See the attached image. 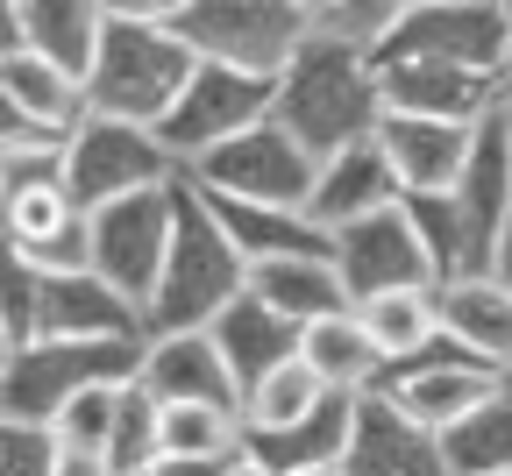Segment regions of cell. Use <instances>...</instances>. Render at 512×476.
Masks as SVG:
<instances>
[{
	"instance_id": "cell-33",
	"label": "cell",
	"mask_w": 512,
	"mask_h": 476,
	"mask_svg": "<svg viewBox=\"0 0 512 476\" xmlns=\"http://www.w3.org/2000/svg\"><path fill=\"white\" fill-rule=\"evenodd\" d=\"M392 22H399V0H328V8H306L313 36H328L342 50H363V57H377V43L392 36Z\"/></svg>"
},
{
	"instance_id": "cell-24",
	"label": "cell",
	"mask_w": 512,
	"mask_h": 476,
	"mask_svg": "<svg viewBox=\"0 0 512 476\" xmlns=\"http://www.w3.org/2000/svg\"><path fill=\"white\" fill-rule=\"evenodd\" d=\"M207 342L221 349V363H228V377H235V398L249 391V384H264L278 363H292L299 356V327H285L271 306H256L249 292L207 327Z\"/></svg>"
},
{
	"instance_id": "cell-34",
	"label": "cell",
	"mask_w": 512,
	"mask_h": 476,
	"mask_svg": "<svg viewBox=\"0 0 512 476\" xmlns=\"http://www.w3.org/2000/svg\"><path fill=\"white\" fill-rule=\"evenodd\" d=\"M114 413H121V384H100V391H79L64 413L50 420L57 448H72V455H107L114 441Z\"/></svg>"
},
{
	"instance_id": "cell-30",
	"label": "cell",
	"mask_w": 512,
	"mask_h": 476,
	"mask_svg": "<svg viewBox=\"0 0 512 476\" xmlns=\"http://www.w3.org/2000/svg\"><path fill=\"white\" fill-rule=\"evenodd\" d=\"M320 398H328V391H320V377L292 356V363H278L264 384H249V391H242V434H278V427H299Z\"/></svg>"
},
{
	"instance_id": "cell-11",
	"label": "cell",
	"mask_w": 512,
	"mask_h": 476,
	"mask_svg": "<svg viewBox=\"0 0 512 476\" xmlns=\"http://www.w3.org/2000/svg\"><path fill=\"white\" fill-rule=\"evenodd\" d=\"M498 384H505V377L484 370L470 349H456L448 334H434L420 356H406V363H392V370L377 377V391L392 398L413 427H427V434H448L463 413H477V405H484Z\"/></svg>"
},
{
	"instance_id": "cell-26",
	"label": "cell",
	"mask_w": 512,
	"mask_h": 476,
	"mask_svg": "<svg viewBox=\"0 0 512 476\" xmlns=\"http://www.w3.org/2000/svg\"><path fill=\"white\" fill-rule=\"evenodd\" d=\"M299 363L320 377V391H342V398L377 391V377H384V363H377V349H370V334L356 327V313L313 320V327L299 334Z\"/></svg>"
},
{
	"instance_id": "cell-7",
	"label": "cell",
	"mask_w": 512,
	"mask_h": 476,
	"mask_svg": "<svg viewBox=\"0 0 512 476\" xmlns=\"http://www.w3.org/2000/svg\"><path fill=\"white\" fill-rule=\"evenodd\" d=\"M57 178H64V192H72L79 214H100V207H114V199L178 185V164L164 157V143L150 128L86 114L72 135H64V150H57Z\"/></svg>"
},
{
	"instance_id": "cell-41",
	"label": "cell",
	"mask_w": 512,
	"mask_h": 476,
	"mask_svg": "<svg viewBox=\"0 0 512 476\" xmlns=\"http://www.w3.org/2000/svg\"><path fill=\"white\" fill-rule=\"evenodd\" d=\"M484 278H498L505 292H512V214H505V228H498V249H491V270Z\"/></svg>"
},
{
	"instance_id": "cell-6",
	"label": "cell",
	"mask_w": 512,
	"mask_h": 476,
	"mask_svg": "<svg viewBox=\"0 0 512 476\" xmlns=\"http://www.w3.org/2000/svg\"><path fill=\"white\" fill-rule=\"evenodd\" d=\"M370 64H456V72L505 79L512 72V8L484 0H399L392 36Z\"/></svg>"
},
{
	"instance_id": "cell-42",
	"label": "cell",
	"mask_w": 512,
	"mask_h": 476,
	"mask_svg": "<svg viewBox=\"0 0 512 476\" xmlns=\"http://www.w3.org/2000/svg\"><path fill=\"white\" fill-rule=\"evenodd\" d=\"M491 121H498V135H505V157H512V72H505V86H498V107H491Z\"/></svg>"
},
{
	"instance_id": "cell-37",
	"label": "cell",
	"mask_w": 512,
	"mask_h": 476,
	"mask_svg": "<svg viewBox=\"0 0 512 476\" xmlns=\"http://www.w3.org/2000/svg\"><path fill=\"white\" fill-rule=\"evenodd\" d=\"M43 150H64L50 128H36L15 100H8V86H0V171L8 164H22V157H43Z\"/></svg>"
},
{
	"instance_id": "cell-3",
	"label": "cell",
	"mask_w": 512,
	"mask_h": 476,
	"mask_svg": "<svg viewBox=\"0 0 512 476\" xmlns=\"http://www.w3.org/2000/svg\"><path fill=\"white\" fill-rule=\"evenodd\" d=\"M192 57L171 36V0H150V8H107V36L86 79V114L128 121V128H157L171 114V100L192 79Z\"/></svg>"
},
{
	"instance_id": "cell-8",
	"label": "cell",
	"mask_w": 512,
	"mask_h": 476,
	"mask_svg": "<svg viewBox=\"0 0 512 476\" xmlns=\"http://www.w3.org/2000/svg\"><path fill=\"white\" fill-rule=\"evenodd\" d=\"M271 100H278V79H249V72H228V64H192L185 93L171 100V114L150 135L164 143V157L185 178L200 157H214L221 143H235L242 128L271 121Z\"/></svg>"
},
{
	"instance_id": "cell-36",
	"label": "cell",
	"mask_w": 512,
	"mask_h": 476,
	"mask_svg": "<svg viewBox=\"0 0 512 476\" xmlns=\"http://www.w3.org/2000/svg\"><path fill=\"white\" fill-rule=\"evenodd\" d=\"M0 476H57V434L0 420Z\"/></svg>"
},
{
	"instance_id": "cell-27",
	"label": "cell",
	"mask_w": 512,
	"mask_h": 476,
	"mask_svg": "<svg viewBox=\"0 0 512 476\" xmlns=\"http://www.w3.org/2000/svg\"><path fill=\"white\" fill-rule=\"evenodd\" d=\"M349 313H356V327L370 334V349H377V363H384V370L406 363V356H420L434 334H441V320H434V285L377 292V299H356Z\"/></svg>"
},
{
	"instance_id": "cell-23",
	"label": "cell",
	"mask_w": 512,
	"mask_h": 476,
	"mask_svg": "<svg viewBox=\"0 0 512 476\" xmlns=\"http://www.w3.org/2000/svg\"><path fill=\"white\" fill-rule=\"evenodd\" d=\"M349 420H356V398L328 391L299 427H278V434H242V455L264 462L271 476H299V469H328L349 455Z\"/></svg>"
},
{
	"instance_id": "cell-22",
	"label": "cell",
	"mask_w": 512,
	"mask_h": 476,
	"mask_svg": "<svg viewBox=\"0 0 512 476\" xmlns=\"http://www.w3.org/2000/svg\"><path fill=\"white\" fill-rule=\"evenodd\" d=\"M207 199V192H200ZM207 214L221 221V235L235 242V256L256 263H292V256H335V235H320L306 214L292 207H242V199H207Z\"/></svg>"
},
{
	"instance_id": "cell-17",
	"label": "cell",
	"mask_w": 512,
	"mask_h": 476,
	"mask_svg": "<svg viewBox=\"0 0 512 476\" xmlns=\"http://www.w3.org/2000/svg\"><path fill=\"white\" fill-rule=\"evenodd\" d=\"M399 178H392V164L377 157V143H356V150H335L328 164L313 171V192H306V221L320 228V235H342V228H356V221H370V214H384V207H399Z\"/></svg>"
},
{
	"instance_id": "cell-9",
	"label": "cell",
	"mask_w": 512,
	"mask_h": 476,
	"mask_svg": "<svg viewBox=\"0 0 512 476\" xmlns=\"http://www.w3.org/2000/svg\"><path fill=\"white\" fill-rule=\"evenodd\" d=\"M313 171L320 164L292 143L278 121H256V128L235 135V143H221L214 157L192 164L185 185L207 192V199H242V207H292V214H306Z\"/></svg>"
},
{
	"instance_id": "cell-10",
	"label": "cell",
	"mask_w": 512,
	"mask_h": 476,
	"mask_svg": "<svg viewBox=\"0 0 512 476\" xmlns=\"http://www.w3.org/2000/svg\"><path fill=\"white\" fill-rule=\"evenodd\" d=\"M164 242H171V185L164 192H136V199H114V207L86 214V263H93V278L114 299H128L136 313L157 292Z\"/></svg>"
},
{
	"instance_id": "cell-14",
	"label": "cell",
	"mask_w": 512,
	"mask_h": 476,
	"mask_svg": "<svg viewBox=\"0 0 512 476\" xmlns=\"http://www.w3.org/2000/svg\"><path fill=\"white\" fill-rule=\"evenodd\" d=\"M505 79L484 72H456V64H377V100L384 114L406 121H448V128H477L498 107Z\"/></svg>"
},
{
	"instance_id": "cell-5",
	"label": "cell",
	"mask_w": 512,
	"mask_h": 476,
	"mask_svg": "<svg viewBox=\"0 0 512 476\" xmlns=\"http://www.w3.org/2000/svg\"><path fill=\"white\" fill-rule=\"evenodd\" d=\"M136 370H143V342H29V349H8V370H0V420L50 427L79 391L128 384Z\"/></svg>"
},
{
	"instance_id": "cell-35",
	"label": "cell",
	"mask_w": 512,
	"mask_h": 476,
	"mask_svg": "<svg viewBox=\"0 0 512 476\" xmlns=\"http://www.w3.org/2000/svg\"><path fill=\"white\" fill-rule=\"evenodd\" d=\"M36 306H43V278L22 263V249L0 242V334H8V349L36 342Z\"/></svg>"
},
{
	"instance_id": "cell-46",
	"label": "cell",
	"mask_w": 512,
	"mask_h": 476,
	"mask_svg": "<svg viewBox=\"0 0 512 476\" xmlns=\"http://www.w3.org/2000/svg\"><path fill=\"white\" fill-rule=\"evenodd\" d=\"M505 476H512V469H505Z\"/></svg>"
},
{
	"instance_id": "cell-32",
	"label": "cell",
	"mask_w": 512,
	"mask_h": 476,
	"mask_svg": "<svg viewBox=\"0 0 512 476\" xmlns=\"http://www.w3.org/2000/svg\"><path fill=\"white\" fill-rule=\"evenodd\" d=\"M164 455H242V413L228 405H164Z\"/></svg>"
},
{
	"instance_id": "cell-29",
	"label": "cell",
	"mask_w": 512,
	"mask_h": 476,
	"mask_svg": "<svg viewBox=\"0 0 512 476\" xmlns=\"http://www.w3.org/2000/svg\"><path fill=\"white\" fill-rule=\"evenodd\" d=\"M0 86H8V100H15V107H22L36 128H50L57 143H64V135H72V128L86 121V86H79V79H64L57 64L29 57V50L0 64Z\"/></svg>"
},
{
	"instance_id": "cell-15",
	"label": "cell",
	"mask_w": 512,
	"mask_h": 476,
	"mask_svg": "<svg viewBox=\"0 0 512 476\" xmlns=\"http://www.w3.org/2000/svg\"><path fill=\"white\" fill-rule=\"evenodd\" d=\"M377 157L392 164L399 192L406 199H448L470 164V143H477V128H448V121H406V114H384L377 121Z\"/></svg>"
},
{
	"instance_id": "cell-28",
	"label": "cell",
	"mask_w": 512,
	"mask_h": 476,
	"mask_svg": "<svg viewBox=\"0 0 512 476\" xmlns=\"http://www.w3.org/2000/svg\"><path fill=\"white\" fill-rule=\"evenodd\" d=\"M441 441V469L448 476H505L512 469V377L477 405V413H463Z\"/></svg>"
},
{
	"instance_id": "cell-16",
	"label": "cell",
	"mask_w": 512,
	"mask_h": 476,
	"mask_svg": "<svg viewBox=\"0 0 512 476\" xmlns=\"http://www.w3.org/2000/svg\"><path fill=\"white\" fill-rule=\"evenodd\" d=\"M349 476H448L441 469V441L427 427H413L384 391H356V420H349Z\"/></svg>"
},
{
	"instance_id": "cell-44",
	"label": "cell",
	"mask_w": 512,
	"mask_h": 476,
	"mask_svg": "<svg viewBox=\"0 0 512 476\" xmlns=\"http://www.w3.org/2000/svg\"><path fill=\"white\" fill-rule=\"evenodd\" d=\"M299 476H349V469H342V462H328V469H299Z\"/></svg>"
},
{
	"instance_id": "cell-19",
	"label": "cell",
	"mask_w": 512,
	"mask_h": 476,
	"mask_svg": "<svg viewBox=\"0 0 512 476\" xmlns=\"http://www.w3.org/2000/svg\"><path fill=\"white\" fill-rule=\"evenodd\" d=\"M36 342H143V313L128 299H114L93 270H79V278H43Z\"/></svg>"
},
{
	"instance_id": "cell-21",
	"label": "cell",
	"mask_w": 512,
	"mask_h": 476,
	"mask_svg": "<svg viewBox=\"0 0 512 476\" xmlns=\"http://www.w3.org/2000/svg\"><path fill=\"white\" fill-rule=\"evenodd\" d=\"M15 8H22V50L86 86L93 57H100V36H107L100 0H15Z\"/></svg>"
},
{
	"instance_id": "cell-18",
	"label": "cell",
	"mask_w": 512,
	"mask_h": 476,
	"mask_svg": "<svg viewBox=\"0 0 512 476\" xmlns=\"http://www.w3.org/2000/svg\"><path fill=\"white\" fill-rule=\"evenodd\" d=\"M136 384L157 405H228V413H242L235 377H228V363H221V349L207 334H143Z\"/></svg>"
},
{
	"instance_id": "cell-40",
	"label": "cell",
	"mask_w": 512,
	"mask_h": 476,
	"mask_svg": "<svg viewBox=\"0 0 512 476\" xmlns=\"http://www.w3.org/2000/svg\"><path fill=\"white\" fill-rule=\"evenodd\" d=\"M57 476H114L107 455H72V448H57Z\"/></svg>"
},
{
	"instance_id": "cell-39",
	"label": "cell",
	"mask_w": 512,
	"mask_h": 476,
	"mask_svg": "<svg viewBox=\"0 0 512 476\" xmlns=\"http://www.w3.org/2000/svg\"><path fill=\"white\" fill-rule=\"evenodd\" d=\"M8 57H22V8L0 0V64H8Z\"/></svg>"
},
{
	"instance_id": "cell-38",
	"label": "cell",
	"mask_w": 512,
	"mask_h": 476,
	"mask_svg": "<svg viewBox=\"0 0 512 476\" xmlns=\"http://www.w3.org/2000/svg\"><path fill=\"white\" fill-rule=\"evenodd\" d=\"M235 469V455H200V462H192V455H164L150 476H228Z\"/></svg>"
},
{
	"instance_id": "cell-1",
	"label": "cell",
	"mask_w": 512,
	"mask_h": 476,
	"mask_svg": "<svg viewBox=\"0 0 512 476\" xmlns=\"http://www.w3.org/2000/svg\"><path fill=\"white\" fill-rule=\"evenodd\" d=\"M271 121L292 135V143L313 157V164H328L335 150H356L377 135L384 121V100H377V64L363 50H342L328 36H313L299 43V57L278 72V100H271Z\"/></svg>"
},
{
	"instance_id": "cell-45",
	"label": "cell",
	"mask_w": 512,
	"mask_h": 476,
	"mask_svg": "<svg viewBox=\"0 0 512 476\" xmlns=\"http://www.w3.org/2000/svg\"><path fill=\"white\" fill-rule=\"evenodd\" d=\"M0 370H8V334H0Z\"/></svg>"
},
{
	"instance_id": "cell-4",
	"label": "cell",
	"mask_w": 512,
	"mask_h": 476,
	"mask_svg": "<svg viewBox=\"0 0 512 476\" xmlns=\"http://www.w3.org/2000/svg\"><path fill=\"white\" fill-rule=\"evenodd\" d=\"M171 36L200 64L278 79L306 43V8L299 0H171Z\"/></svg>"
},
{
	"instance_id": "cell-31",
	"label": "cell",
	"mask_w": 512,
	"mask_h": 476,
	"mask_svg": "<svg viewBox=\"0 0 512 476\" xmlns=\"http://www.w3.org/2000/svg\"><path fill=\"white\" fill-rule=\"evenodd\" d=\"M157 462H164V405L128 377L121 413H114V441H107V469L114 476H150Z\"/></svg>"
},
{
	"instance_id": "cell-12",
	"label": "cell",
	"mask_w": 512,
	"mask_h": 476,
	"mask_svg": "<svg viewBox=\"0 0 512 476\" xmlns=\"http://www.w3.org/2000/svg\"><path fill=\"white\" fill-rule=\"evenodd\" d=\"M335 278L356 299H377V292H406V285H434V263H427V242L420 228L406 221V207H384L356 228L335 235Z\"/></svg>"
},
{
	"instance_id": "cell-2",
	"label": "cell",
	"mask_w": 512,
	"mask_h": 476,
	"mask_svg": "<svg viewBox=\"0 0 512 476\" xmlns=\"http://www.w3.org/2000/svg\"><path fill=\"white\" fill-rule=\"evenodd\" d=\"M242 292H249V263L207 214V199L178 178L171 185V242H164L157 292L143 306V334H207Z\"/></svg>"
},
{
	"instance_id": "cell-43",
	"label": "cell",
	"mask_w": 512,
	"mask_h": 476,
	"mask_svg": "<svg viewBox=\"0 0 512 476\" xmlns=\"http://www.w3.org/2000/svg\"><path fill=\"white\" fill-rule=\"evenodd\" d=\"M228 476H271V469H264V462H249V455H235V469H228Z\"/></svg>"
},
{
	"instance_id": "cell-25",
	"label": "cell",
	"mask_w": 512,
	"mask_h": 476,
	"mask_svg": "<svg viewBox=\"0 0 512 476\" xmlns=\"http://www.w3.org/2000/svg\"><path fill=\"white\" fill-rule=\"evenodd\" d=\"M249 299L271 306L285 327H313V320H335L349 313V292L335 278V256H292V263H256L249 270Z\"/></svg>"
},
{
	"instance_id": "cell-13",
	"label": "cell",
	"mask_w": 512,
	"mask_h": 476,
	"mask_svg": "<svg viewBox=\"0 0 512 476\" xmlns=\"http://www.w3.org/2000/svg\"><path fill=\"white\" fill-rule=\"evenodd\" d=\"M448 214H456V249H463L456 278H484L491 249H498V228L512 214V157H505V135H498L491 114L477 121V143H470V164H463L456 192H448Z\"/></svg>"
},
{
	"instance_id": "cell-20",
	"label": "cell",
	"mask_w": 512,
	"mask_h": 476,
	"mask_svg": "<svg viewBox=\"0 0 512 476\" xmlns=\"http://www.w3.org/2000/svg\"><path fill=\"white\" fill-rule=\"evenodd\" d=\"M434 320L456 349H470L484 370L512 377V292L498 278H448L434 285Z\"/></svg>"
}]
</instances>
